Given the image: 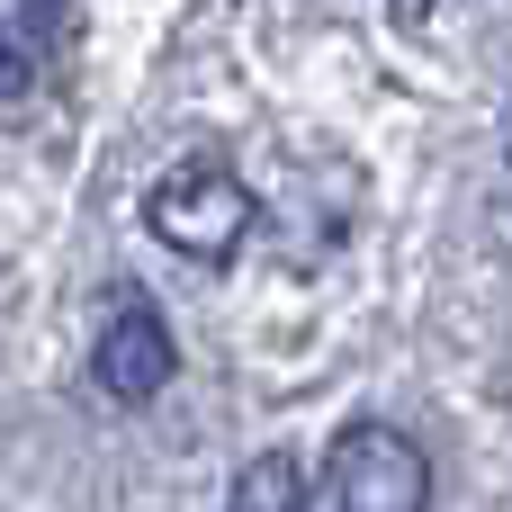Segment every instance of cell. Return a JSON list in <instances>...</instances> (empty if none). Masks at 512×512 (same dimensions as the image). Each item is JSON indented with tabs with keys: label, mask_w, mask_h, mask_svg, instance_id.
Returning <instances> with one entry per match:
<instances>
[{
	"label": "cell",
	"mask_w": 512,
	"mask_h": 512,
	"mask_svg": "<svg viewBox=\"0 0 512 512\" xmlns=\"http://www.w3.org/2000/svg\"><path fill=\"white\" fill-rule=\"evenodd\" d=\"M144 225H153L171 252H189V261L225 270V261L243 252V234H252V189L234 180V162H216V153H189V162H171V171L153 180V198H144Z\"/></svg>",
	"instance_id": "6da1fadb"
},
{
	"label": "cell",
	"mask_w": 512,
	"mask_h": 512,
	"mask_svg": "<svg viewBox=\"0 0 512 512\" xmlns=\"http://www.w3.org/2000/svg\"><path fill=\"white\" fill-rule=\"evenodd\" d=\"M324 486H333V512H432V459L396 423H351L333 432Z\"/></svg>",
	"instance_id": "7a4b0ae2"
},
{
	"label": "cell",
	"mask_w": 512,
	"mask_h": 512,
	"mask_svg": "<svg viewBox=\"0 0 512 512\" xmlns=\"http://www.w3.org/2000/svg\"><path fill=\"white\" fill-rule=\"evenodd\" d=\"M171 369H180V342H171L162 306L126 288V297L99 315V342H90V387H99V396H117V405H153V396L171 387Z\"/></svg>",
	"instance_id": "3957f363"
},
{
	"label": "cell",
	"mask_w": 512,
	"mask_h": 512,
	"mask_svg": "<svg viewBox=\"0 0 512 512\" xmlns=\"http://www.w3.org/2000/svg\"><path fill=\"white\" fill-rule=\"evenodd\" d=\"M225 512H315V486H306V468H297L288 450H261V459L234 468Z\"/></svg>",
	"instance_id": "277c9868"
},
{
	"label": "cell",
	"mask_w": 512,
	"mask_h": 512,
	"mask_svg": "<svg viewBox=\"0 0 512 512\" xmlns=\"http://www.w3.org/2000/svg\"><path fill=\"white\" fill-rule=\"evenodd\" d=\"M387 9H396L405 27H414V18H432V0H387Z\"/></svg>",
	"instance_id": "5b68a950"
}]
</instances>
